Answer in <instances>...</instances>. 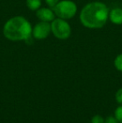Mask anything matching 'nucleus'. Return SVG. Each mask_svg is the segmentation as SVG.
Here are the masks:
<instances>
[{
  "label": "nucleus",
  "mask_w": 122,
  "mask_h": 123,
  "mask_svg": "<svg viewBox=\"0 0 122 123\" xmlns=\"http://www.w3.org/2000/svg\"><path fill=\"white\" fill-rule=\"evenodd\" d=\"M109 20L116 25H122V8H114L109 12Z\"/></svg>",
  "instance_id": "7"
},
{
  "label": "nucleus",
  "mask_w": 122,
  "mask_h": 123,
  "mask_svg": "<svg viewBox=\"0 0 122 123\" xmlns=\"http://www.w3.org/2000/svg\"><path fill=\"white\" fill-rule=\"evenodd\" d=\"M51 33L58 39L65 40L70 37L72 33L71 26L65 19L56 17L50 23Z\"/></svg>",
  "instance_id": "4"
},
{
  "label": "nucleus",
  "mask_w": 122,
  "mask_h": 123,
  "mask_svg": "<svg viewBox=\"0 0 122 123\" xmlns=\"http://www.w3.org/2000/svg\"><path fill=\"white\" fill-rule=\"evenodd\" d=\"M53 10L57 18L69 20L76 15L78 7L72 0H60L53 8Z\"/></svg>",
  "instance_id": "3"
},
{
  "label": "nucleus",
  "mask_w": 122,
  "mask_h": 123,
  "mask_svg": "<svg viewBox=\"0 0 122 123\" xmlns=\"http://www.w3.org/2000/svg\"><path fill=\"white\" fill-rule=\"evenodd\" d=\"M51 34V25L49 22L39 21L33 27L32 37L38 40L45 39Z\"/></svg>",
  "instance_id": "5"
},
{
  "label": "nucleus",
  "mask_w": 122,
  "mask_h": 123,
  "mask_svg": "<svg viewBox=\"0 0 122 123\" xmlns=\"http://www.w3.org/2000/svg\"><path fill=\"white\" fill-rule=\"evenodd\" d=\"M42 5V0H26V6L31 11H37Z\"/></svg>",
  "instance_id": "8"
},
{
  "label": "nucleus",
  "mask_w": 122,
  "mask_h": 123,
  "mask_svg": "<svg viewBox=\"0 0 122 123\" xmlns=\"http://www.w3.org/2000/svg\"><path fill=\"white\" fill-rule=\"evenodd\" d=\"M109 12L110 8L103 2H90L82 8L80 13V21L87 29H102L109 20Z\"/></svg>",
  "instance_id": "1"
},
{
  "label": "nucleus",
  "mask_w": 122,
  "mask_h": 123,
  "mask_svg": "<svg viewBox=\"0 0 122 123\" xmlns=\"http://www.w3.org/2000/svg\"><path fill=\"white\" fill-rule=\"evenodd\" d=\"M36 17L39 21H44L51 23L56 18L53 8H39L36 11Z\"/></svg>",
  "instance_id": "6"
},
{
  "label": "nucleus",
  "mask_w": 122,
  "mask_h": 123,
  "mask_svg": "<svg viewBox=\"0 0 122 123\" xmlns=\"http://www.w3.org/2000/svg\"><path fill=\"white\" fill-rule=\"evenodd\" d=\"M33 26L26 18L20 15L12 17L3 27V36L13 42L27 41L32 37Z\"/></svg>",
  "instance_id": "2"
},
{
  "label": "nucleus",
  "mask_w": 122,
  "mask_h": 123,
  "mask_svg": "<svg viewBox=\"0 0 122 123\" xmlns=\"http://www.w3.org/2000/svg\"><path fill=\"white\" fill-rule=\"evenodd\" d=\"M116 100L119 104L122 105V88H120L116 93Z\"/></svg>",
  "instance_id": "12"
},
{
  "label": "nucleus",
  "mask_w": 122,
  "mask_h": 123,
  "mask_svg": "<svg viewBox=\"0 0 122 123\" xmlns=\"http://www.w3.org/2000/svg\"><path fill=\"white\" fill-rule=\"evenodd\" d=\"M91 123H105V120L101 116L96 115L92 117Z\"/></svg>",
  "instance_id": "11"
},
{
  "label": "nucleus",
  "mask_w": 122,
  "mask_h": 123,
  "mask_svg": "<svg viewBox=\"0 0 122 123\" xmlns=\"http://www.w3.org/2000/svg\"><path fill=\"white\" fill-rule=\"evenodd\" d=\"M45 1V3L48 5V7L51 8H54L55 7V5L59 3L60 0H44Z\"/></svg>",
  "instance_id": "13"
},
{
  "label": "nucleus",
  "mask_w": 122,
  "mask_h": 123,
  "mask_svg": "<svg viewBox=\"0 0 122 123\" xmlns=\"http://www.w3.org/2000/svg\"><path fill=\"white\" fill-rule=\"evenodd\" d=\"M114 65L116 70L122 72V54H120L116 57L114 60Z\"/></svg>",
  "instance_id": "9"
},
{
  "label": "nucleus",
  "mask_w": 122,
  "mask_h": 123,
  "mask_svg": "<svg viewBox=\"0 0 122 123\" xmlns=\"http://www.w3.org/2000/svg\"><path fill=\"white\" fill-rule=\"evenodd\" d=\"M105 123H120L119 122L117 121V119L115 117H108L105 120Z\"/></svg>",
  "instance_id": "14"
},
{
  "label": "nucleus",
  "mask_w": 122,
  "mask_h": 123,
  "mask_svg": "<svg viewBox=\"0 0 122 123\" xmlns=\"http://www.w3.org/2000/svg\"><path fill=\"white\" fill-rule=\"evenodd\" d=\"M115 117L120 123H122V105L118 106L115 111Z\"/></svg>",
  "instance_id": "10"
}]
</instances>
